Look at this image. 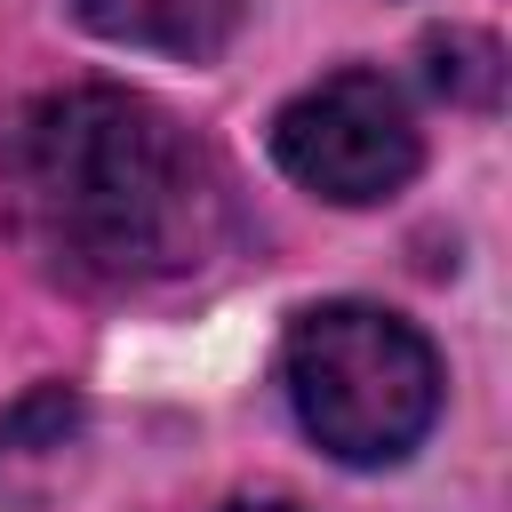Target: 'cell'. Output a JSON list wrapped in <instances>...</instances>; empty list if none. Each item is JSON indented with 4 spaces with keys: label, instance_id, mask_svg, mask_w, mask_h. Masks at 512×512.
Returning <instances> with one entry per match:
<instances>
[{
    "label": "cell",
    "instance_id": "6da1fadb",
    "mask_svg": "<svg viewBox=\"0 0 512 512\" xmlns=\"http://www.w3.org/2000/svg\"><path fill=\"white\" fill-rule=\"evenodd\" d=\"M0 200L24 248L88 288L168 280L216 240L208 152L128 88H56L0 128Z\"/></svg>",
    "mask_w": 512,
    "mask_h": 512
},
{
    "label": "cell",
    "instance_id": "7a4b0ae2",
    "mask_svg": "<svg viewBox=\"0 0 512 512\" xmlns=\"http://www.w3.org/2000/svg\"><path fill=\"white\" fill-rule=\"evenodd\" d=\"M280 384L296 424L336 464H400L440 416V352L416 320L336 296L288 320Z\"/></svg>",
    "mask_w": 512,
    "mask_h": 512
},
{
    "label": "cell",
    "instance_id": "3957f363",
    "mask_svg": "<svg viewBox=\"0 0 512 512\" xmlns=\"http://www.w3.org/2000/svg\"><path fill=\"white\" fill-rule=\"evenodd\" d=\"M272 160H280V176H296L304 192H320L336 208H376L416 176L424 144H416L408 96L384 72L352 64L272 112Z\"/></svg>",
    "mask_w": 512,
    "mask_h": 512
},
{
    "label": "cell",
    "instance_id": "277c9868",
    "mask_svg": "<svg viewBox=\"0 0 512 512\" xmlns=\"http://www.w3.org/2000/svg\"><path fill=\"white\" fill-rule=\"evenodd\" d=\"M72 16L112 48H144L176 64H208L240 32V0H72Z\"/></svg>",
    "mask_w": 512,
    "mask_h": 512
},
{
    "label": "cell",
    "instance_id": "5b68a950",
    "mask_svg": "<svg viewBox=\"0 0 512 512\" xmlns=\"http://www.w3.org/2000/svg\"><path fill=\"white\" fill-rule=\"evenodd\" d=\"M224 512H296V504H224Z\"/></svg>",
    "mask_w": 512,
    "mask_h": 512
}]
</instances>
